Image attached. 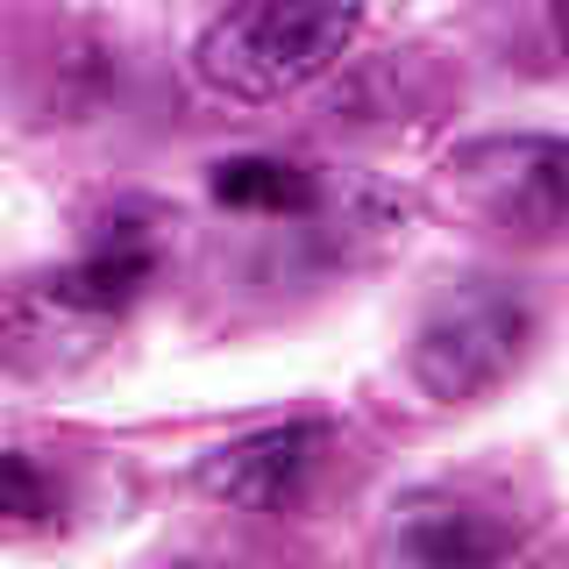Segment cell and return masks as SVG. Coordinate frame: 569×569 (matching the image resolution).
Wrapping results in <instances>:
<instances>
[{"instance_id":"cell-1","label":"cell","mask_w":569,"mask_h":569,"mask_svg":"<svg viewBox=\"0 0 569 569\" xmlns=\"http://www.w3.org/2000/svg\"><path fill=\"white\" fill-rule=\"evenodd\" d=\"M363 8L370 0H236L207 22L192 71L236 107H271L349 58Z\"/></svg>"},{"instance_id":"cell-2","label":"cell","mask_w":569,"mask_h":569,"mask_svg":"<svg viewBox=\"0 0 569 569\" xmlns=\"http://www.w3.org/2000/svg\"><path fill=\"white\" fill-rule=\"evenodd\" d=\"M449 200L477 228L512 242L569 236V142L562 136H477L449 157Z\"/></svg>"},{"instance_id":"cell-3","label":"cell","mask_w":569,"mask_h":569,"mask_svg":"<svg viewBox=\"0 0 569 569\" xmlns=\"http://www.w3.org/2000/svg\"><path fill=\"white\" fill-rule=\"evenodd\" d=\"M533 342V307L506 284H462L456 299H441L413 335V385L441 406L485 399L520 370Z\"/></svg>"},{"instance_id":"cell-4","label":"cell","mask_w":569,"mask_h":569,"mask_svg":"<svg viewBox=\"0 0 569 569\" xmlns=\"http://www.w3.org/2000/svg\"><path fill=\"white\" fill-rule=\"evenodd\" d=\"M320 456H328V427L320 420L257 427V435H236L213 456H200V491L228 512H284L313 485Z\"/></svg>"},{"instance_id":"cell-5","label":"cell","mask_w":569,"mask_h":569,"mask_svg":"<svg viewBox=\"0 0 569 569\" xmlns=\"http://www.w3.org/2000/svg\"><path fill=\"white\" fill-rule=\"evenodd\" d=\"M385 556L399 562H427V569H477V562H498L512 556V527L491 520V512L462 506V498H399L385 520Z\"/></svg>"},{"instance_id":"cell-6","label":"cell","mask_w":569,"mask_h":569,"mask_svg":"<svg viewBox=\"0 0 569 569\" xmlns=\"http://www.w3.org/2000/svg\"><path fill=\"white\" fill-rule=\"evenodd\" d=\"M150 278H157V257H150L142 242L114 236L107 249H93V257H79V263H64V271H50V278H43V292L58 299V307L86 313V320H107V313L136 307Z\"/></svg>"},{"instance_id":"cell-7","label":"cell","mask_w":569,"mask_h":569,"mask_svg":"<svg viewBox=\"0 0 569 569\" xmlns=\"http://www.w3.org/2000/svg\"><path fill=\"white\" fill-rule=\"evenodd\" d=\"M207 186L221 207H242V213H313L320 200V178L292 157H221Z\"/></svg>"},{"instance_id":"cell-8","label":"cell","mask_w":569,"mask_h":569,"mask_svg":"<svg viewBox=\"0 0 569 569\" xmlns=\"http://www.w3.org/2000/svg\"><path fill=\"white\" fill-rule=\"evenodd\" d=\"M0 512H8V520H29V527L58 512V498H50L43 470H36L29 456H0Z\"/></svg>"},{"instance_id":"cell-9","label":"cell","mask_w":569,"mask_h":569,"mask_svg":"<svg viewBox=\"0 0 569 569\" xmlns=\"http://www.w3.org/2000/svg\"><path fill=\"white\" fill-rule=\"evenodd\" d=\"M556 43H562V58H569V0H556Z\"/></svg>"}]
</instances>
